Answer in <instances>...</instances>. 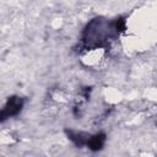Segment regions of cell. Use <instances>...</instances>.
<instances>
[{"label":"cell","mask_w":157,"mask_h":157,"mask_svg":"<svg viewBox=\"0 0 157 157\" xmlns=\"http://www.w3.org/2000/svg\"><path fill=\"white\" fill-rule=\"evenodd\" d=\"M104 144V135H96L88 139L87 146L91 150H101Z\"/></svg>","instance_id":"obj_2"},{"label":"cell","mask_w":157,"mask_h":157,"mask_svg":"<svg viewBox=\"0 0 157 157\" xmlns=\"http://www.w3.org/2000/svg\"><path fill=\"white\" fill-rule=\"evenodd\" d=\"M21 107H22V101L20 98L13 97V98L9 99L7 104L2 109V119H6L7 117H11V115L17 114L21 110Z\"/></svg>","instance_id":"obj_1"}]
</instances>
